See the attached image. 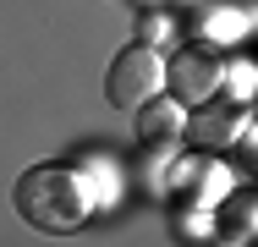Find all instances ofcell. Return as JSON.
<instances>
[{
  "label": "cell",
  "instance_id": "3957f363",
  "mask_svg": "<svg viewBox=\"0 0 258 247\" xmlns=\"http://www.w3.org/2000/svg\"><path fill=\"white\" fill-rule=\"evenodd\" d=\"M220 83H225V60L214 49H204V44L181 49L170 60V94L181 99V104H209V99L220 94Z\"/></svg>",
  "mask_w": 258,
  "mask_h": 247
},
{
  "label": "cell",
  "instance_id": "277c9868",
  "mask_svg": "<svg viewBox=\"0 0 258 247\" xmlns=\"http://www.w3.org/2000/svg\"><path fill=\"white\" fill-rule=\"evenodd\" d=\"M187 104L170 94H154L143 110H138V121H132V138H138V148H149V154H165V148H176V138L187 132Z\"/></svg>",
  "mask_w": 258,
  "mask_h": 247
},
{
  "label": "cell",
  "instance_id": "8992f818",
  "mask_svg": "<svg viewBox=\"0 0 258 247\" xmlns=\"http://www.w3.org/2000/svg\"><path fill=\"white\" fill-rule=\"evenodd\" d=\"M159 33H170V17L165 11H143V44H154Z\"/></svg>",
  "mask_w": 258,
  "mask_h": 247
},
{
  "label": "cell",
  "instance_id": "6da1fadb",
  "mask_svg": "<svg viewBox=\"0 0 258 247\" xmlns=\"http://www.w3.org/2000/svg\"><path fill=\"white\" fill-rule=\"evenodd\" d=\"M17 214L39 231H77L94 209H99V181L88 165H66V159H44L33 170L17 176Z\"/></svg>",
  "mask_w": 258,
  "mask_h": 247
},
{
  "label": "cell",
  "instance_id": "5b68a950",
  "mask_svg": "<svg viewBox=\"0 0 258 247\" xmlns=\"http://www.w3.org/2000/svg\"><path fill=\"white\" fill-rule=\"evenodd\" d=\"M236 132H242V110H236V104H209L204 115L187 121V138L198 148H225Z\"/></svg>",
  "mask_w": 258,
  "mask_h": 247
},
{
  "label": "cell",
  "instance_id": "7a4b0ae2",
  "mask_svg": "<svg viewBox=\"0 0 258 247\" xmlns=\"http://www.w3.org/2000/svg\"><path fill=\"white\" fill-rule=\"evenodd\" d=\"M170 88V60L159 55L154 44H126L115 60H110V72H104V99L115 104V110H143L154 94Z\"/></svg>",
  "mask_w": 258,
  "mask_h": 247
}]
</instances>
